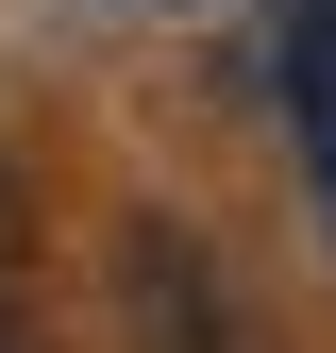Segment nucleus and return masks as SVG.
<instances>
[{
	"instance_id": "obj_1",
	"label": "nucleus",
	"mask_w": 336,
	"mask_h": 353,
	"mask_svg": "<svg viewBox=\"0 0 336 353\" xmlns=\"http://www.w3.org/2000/svg\"><path fill=\"white\" fill-rule=\"evenodd\" d=\"M118 303H135V353H252L235 303H219V270L185 252V219H135V236H118Z\"/></svg>"
},
{
	"instance_id": "obj_3",
	"label": "nucleus",
	"mask_w": 336,
	"mask_h": 353,
	"mask_svg": "<svg viewBox=\"0 0 336 353\" xmlns=\"http://www.w3.org/2000/svg\"><path fill=\"white\" fill-rule=\"evenodd\" d=\"M303 152H319V219H336V84L303 101Z\"/></svg>"
},
{
	"instance_id": "obj_4",
	"label": "nucleus",
	"mask_w": 336,
	"mask_h": 353,
	"mask_svg": "<svg viewBox=\"0 0 336 353\" xmlns=\"http://www.w3.org/2000/svg\"><path fill=\"white\" fill-rule=\"evenodd\" d=\"M319 84H336V17H319Z\"/></svg>"
},
{
	"instance_id": "obj_2",
	"label": "nucleus",
	"mask_w": 336,
	"mask_h": 353,
	"mask_svg": "<svg viewBox=\"0 0 336 353\" xmlns=\"http://www.w3.org/2000/svg\"><path fill=\"white\" fill-rule=\"evenodd\" d=\"M0 353H51V303H34V202L0 168Z\"/></svg>"
}]
</instances>
